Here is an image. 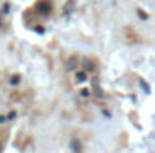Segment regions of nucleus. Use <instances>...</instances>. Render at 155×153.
<instances>
[{
  "instance_id": "nucleus-1",
  "label": "nucleus",
  "mask_w": 155,
  "mask_h": 153,
  "mask_svg": "<svg viewBox=\"0 0 155 153\" xmlns=\"http://www.w3.org/2000/svg\"><path fill=\"white\" fill-rule=\"evenodd\" d=\"M76 79H78V83H83L87 79V74L85 72H76Z\"/></svg>"
},
{
  "instance_id": "nucleus-2",
  "label": "nucleus",
  "mask_w": 155,
  "mask_h": 153,
  "mask_svg": "<svg viewBox=\"0 0 155 153\" xmlns=\"http://www.w3.org/2000/svg\"><path fill=\"white\" fill-rule=\"evenodd\" d=\"M40 11L41 13H47V4H40Z\"/></svg>"
}]
</instances>
